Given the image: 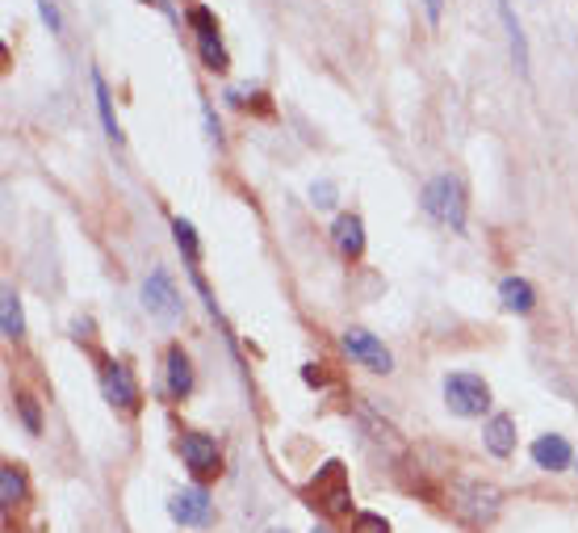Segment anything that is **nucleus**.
I'll use <instances>...</instances> for the list:
<instances>
[{
	"instance_id": "423d86ee",
	"label": "nucleus",
	"mask_w": 578,
	"mask_h": 533,
	"mask_svg": "<svg viewBox=\"0 0 578 533\" xmlns=\"http://www.w3.org/2000/svg\"><path fill=\"white\" fill-rule=\"evenodd\" d=\"M143 307L147 315H156L160 324H181L185 298L168 269H151V274L143 277Z\"/></svg>"
},
{
	"instance_id": "20e7f679",
	"label": "nucleus",
	"mask_w": 578,
	"mask_h": 533,
	"mask_svg": "<svg viewBox=\"0 0 578 533\" xmlns=\"http://www.w3.org/2000/svg\"><path fill=\"white\" fill-rule=\"evenodd\" d=\"M185 21H189V30H193V38H198V56L201 63L210 68V72H227L231 68V56H227V47H222V34H218V18L206 9V4H189V13H185Z\"/></svg>"
},
{
	"instance_id": "9d476101",
	"label": "nucleus",
	"mask_w": 578,
	"mask_h": 533,
	"mask_svg": "<svg viewBox=\"0 0 578 533\" xmlns=\"http://www.w3.org/2000/svg\"><path fill=\"white\" fill-rule=\"evenodd\" d=\"M168 513H172V521H181V525H210V492L206 487H185V492H177V496L168 500Z\"/></svg>"
},
{
	"instance_id": "393cba45",
	"label": "nucleus",
	"mask_w": 578,
	"mask_h": 533,
	"mask_svg": "<svg viewBox=\"0 0 578 533\" xmlns=\"http://www.w3.org/2000/svg\"><path fill=\"white\" fill-rule=\"evenodd\" d=\"M201 118H206V135H210V144L222 148V127H218V113L210 110V101H206V97H201Z\"/></svg>"
},
{
	"instance_id": "7ed1b4c3",
	"label": "nucleus",
	"mask_w": 578,
	"mask_h": 533,
	"mask_svg": "<svg viewBox=\"0 0 578 533\" xmlns=\"http://www.w3.org/2000/svg\"><path fill=\"white\" fill-rule=\"evenodd\" d=\"M307 504L310 509H323L327 516L348 513V504H352V487H348V471H343V462H327L323 471L310 478Z\"/></svg>"
},
{
	"instance_id": "dca6fc26",
	"label": "nucleus",
	"mask_w": 578,
	"mask_h": 533,
	"mask_svg": "<svg viewBox=\"0 0 578 533\" xmlns=\"http://www.w3.org/2000/svg\"><path fill=\"white\" fill-rule=\"evenodd\" d=\"M92 97H97V113H101V130H106L109 144H122V127H118V113H113V92H109L106 76L92 68Z\"/></svg>"
},
{
	"instance_id": "5701e85b",
	"label": "nucleus",
	"mask_w": 578,
	"mask_h": 533,
	"mask_svg": "<svg viewBox=\"0 0 578 533\" xmlns=\"http://www.w3.org/2000/svg\"><path fill=\"white\" fill-rule=\"evenodd\" d=\"M352 533H390V525H386V516H378V513H357Z\"/></svg>"
},
{
	"instance_id": "a878e982",
	"label": "nucleus",
	"mask_w": 578,
	"mask_h": 533,
	"mask_svg": "<svg viewBox=\"0 0 578 533\" xmlns=\"http://www.w3.org/2000/svg\"><path fill=\"white\" fill-rule=\"evenodd\" d=\"M302 383H310V386H323L327 378H323V369L315 366V362H310V366H302Z\"/></svg>"
},
{
	"instance_id": "6e6552de",
	"label": "nucleus",
	"mask_w": 578,
	"mask_h": 533,
	"mask_svg": "<svg viewBox=\"0 0 578 533\" xmlns=\"http://www.w3.org/2000/svg\"><path fill=\"white\" fill-rule=\"evenodd\" d=\"M340 345H343V353H352L361 366H369L373 374H390L395 369V357H390V349L381 345L378 336H369L365 328H348L340 336Z\"/></svg>"
},
{
	"instance_id": "9b49d317",
	"label": "nucleus",
	"mask_w": 578,
	"mask_h": 533,
	"mask_svg": "<svg viewBox=\"0 0 578 533\" xmlns=\"http://www.w3.org/2000/svg\"><path fill=\"white\" fill-rule=\"evenodd\" d=\"M163 383H168V395L172 399H189L193 391V366H189V353L181 345H172L168 357H163Z\"/></svg>"
},
{
	"instance_id": "412c9836",
	"label": "nucleus",
	"mask_w": 578,
	"mask_h": 533,
	"mask_svg": "<svg viewBox=\"0 0 578 533\" xmlns=\"http://www.w3.org/2000/svg\"><path fill=\"white\" fill-rule=\"evenodd\" d=\"M18 412H21V421H26V428H30V433H38V428H42V416H38V399H34V395H18Z\"/></svg>"
},
{
	"instance_id": "6ab92c4d",
	"label": "nucleus",
	"mask_w": 578,
	"mask_h": 533,
	"mask_svg": "<svg viewBox=\"0 0 578 533\" xmlns=\"http://www.w3.org/2000/svg\"><path fill=\"white\" fill-rule=\"evenodd\" d=\"M0 500H4V509H13V504L26 500V471H21L18 462L0 466Z\"/></svg>"
},
{
	"instance_id": "f8f14e48",
	"label": "nucleus",
	"mask_w": 578,
	"mask_h": 533,
	"mask_svg": "<svg viewBox=\"0 0 578 533\" xmlns=\"http://www.w3.org/2000/svg\"><path fill=\"white\" fill-rule=\"evenodd\" d=\"M331 244L340 248V257L361 260L365 257V223L361 215H340L331 223Z\"/></svg>"
},
{
	"instance_id": "a211bd4d",
	"label": "nucleus",
	"mask_w": 578,
	"mask_h": 533,
	"mask_svg": "<svg viewBox=\"0 0 578 533\" xmlns=\"http://www.w3.org/2000/svg\"><path fill=\"white\" fill-rule=\"evenodd\" d=\"M0 332H4V340H18L21 332H26V315H21V298L13 286H4V295H0Z\"/></svg>"
},
{
	"instance_id": "cd10ccee",
	"label": "nucleus",
	"mask_w": 578,
	"mask_h": 533,
	"mask_svg": "<svg viewBox=\"0 0 578 533\" xmlns=\"http://www.w3.org/2000/svg\"><path fill=\"white\" fill-rule=\"evenodd\" d=\"M72 332H76V336H84V340H89V336H92V319H76Z\"/></svg>"
},
{
	"instance_id": "aec40b11",
	"label": "nucleus",
	"mask_w": 578,
	"mask_h": 533,
	"mask_svg": "<svg viewBox=\"0 0 578 533\" xmlns=\"http://www.w3.org/2000/svg\"><path fill=\"white\" fill-rule=\"evenodd\" d=\"M172 239H177V248H181L185 260H189V269H198L201 244H198V231H193V223H189V219H172Z\"/></svg>"
},
{
	"instance_id": "4468645a",
	"label": "nucleus",
	"mask_w": 578,
	"mask_h": 533,
	"mask_svg": "<svg viewBox=\"0 0 578 533\" xmlns=\"http://www.w3.org/2000/svg\"><path fill=\"white\" fill-rule=\"evenodd\" d=\"M570 458H575V454H570V442H566L561 433H545V437L532 442V462L545 466V471H566Z\"/></svg>"
},
{
	"instance_id": "4be33fe9",
	"label": "nucleus",
	"mask_w": 578,
	"mask_h": 533,
	"mask_svg": "<svg viewBox=\"0 0 578 533\" xmlns=\"http://www.w3.org/2000/svg\"><path fill=\"white\" fill-rule=\"evenodd\" d=\"M38 13H42V21H47V30H51L54 38L63 34V13H59L54 0H38Z\"/></svg>"
},
{
	"instance_id": "1a4fd4ad",
	"label": "nucleus",
	"mask_w": 578,
	"mask_h": 533,
	"mask_svg": "<svg viewBox=\"0 0 578 533\" xmlns=\"http://www.w3.org/2000/svg\"><path fill=\"white\" fill-rule=\"evenodd\" d=\"M181 458L198 478L218 475V466H222V454H218V445H215L210 433H185L181 437Z\"/></svg>"
},
{
	"instance_id": "c756f323",
	"label": "nucleus",
	"mask_w": 578,
	"mask_h": 533,
	"mask_svg": "<svg viewBox=\"0 0 578 533\" xmlns=\"http://www.w3.org/2000/svg\"><path fill=\"white\" fill-rule=\"evenodd\" d=\"M269 533H286V530H269Z\"/></svg>"
},
{
	"instance_id": "2eb2a0df",
	"label": "nucleus",
	"mask_w": 578,
	"mask_h": 533,
	"mask_svg": "<svg viewBox=\"0 0 578 533\" xmlns=\"http://www.w3.org/2000/svg\"><path fill=\"white\" fill-rule=\"evenodd\" d=\"M482 442H487V450L495 458H511V454H516V416H507V412L490 416Z\"/></svg>"
},
{
	"instance_id": "c85d7f7f",
	"label": "nucleus",
	"mask_w": 578,
	"mask_h": 533,
	"mask_svg": "<svg viewBox=\"0 0 578 533\" xmlns=\"http://www.w3.org/2000/svg\"><path fill=\"white\" fill-rule=\"evenodd\" d=\"M310 533H331V530H327V525H315V530H310Z\"/></svg>"
},
{
	"instance_id": "0eeeda50",
	"label": "nucleus",
	"mask_w": 578,
	"mask_h": 533,
	"mask_svg": "<svg viewBox=\"0 0 578 533\" xmlns=\"http://www.w3.org/2000/svg\"><path fill=\"white\" fill-rule=\"evenodd\" d=\"M101 391H106V399L118 412H139V404H143V395H139V383H134V374H130L127 362H113V357H106L101 362Z\"/></svg>"
},
{
	"instance_id": "f3484780",
	"label": "nucleus",
	"mask_w": 578,
	"mask_h": 533,
	"mask_svg": "<svg viewBox=\"0 0 578 533\" xmlns=\"http://www.w3.org/2000/svg\"><path fill=\"white\" fill-rule=\"evenodd\" d=\"M499 298H504L507 312H516V315H528L537 307V290L528 286L525 277H504V282H499Z\"/></svg>"
},
{
	"instance_id": "b1692460",
	"label": "nucleus",
	"mask_w": 578,
	"mask_h": 533,
	"mask_svg": "<svg viewBox=\"0 0 578 533\" xmlns=\"http://www.w3.org/2000/svg\"><path fill=\"white\" fill-rule=\"evenodd\" d=\"M310 203L319 206V210H331V206H336V185H331V181H315V185H310Z\"/></svg>"
},
{
	"instance_id": "f03ea898",
	"label": "nucleus",
	"mask_w": 578,
	"mask_h": 533,
	"mask_svg": "<svg viewBox=\"0 0 578 533\" xmlns=\"http://www.w3.org/2000/svg\"><path fill=\"white\" fill-rule=\"evenodd\" d=\"M445 407H449L452 416H461V421L487 416V412H490V386H487V378H482V374H470V369L449 374V378H445Z\"/></svg>"
},
{
	"instance_id": "39448f33",
	"label": "nucleus",
	"mask_w": 578,
	"mask_h": 533,
	"mask_svg": "<svg viewBox=\"0 0 578 533\" xmlns=\"http://www.w3.org/2000/svg\"><path fill=\"white\" fill-rule=\"evenodd\" d=\"M499 492L490 487V483H478V478H470V483H461L457 492H452V500H449V509L466 525H474V530H482V525H490L495 521V513H499Z\"/></svg>"
},
{
	"instance_id": "ddd939ff",
	"label": "nucleus",
	"mask_w": 578,
	"mask_h": 533,
	"mask_svg": "<svg viewBox=\"0 0 578 533\" xmlns=\"http://www.w3.org/2000/svg\"><path fill=\"white\" fill-rule=\"evenodd\" d=\"M499 21H504V30H507V47H511L516 72L528 76V38H525L520 18H516V9H511V0H499Z\"/></svg>"
},
{
	"instance_id": "f257e3e1",
	"label": "nucleus",
	"mask_w": 578,
	"mask_h": 533,
	"mask_svg": "<svg viewBox=\"0 0 578 533\" xmlns=\"http://www.w3.org/2000/svg\"><path fill=\"white\" fill-rule=\"evenodd\" d=\"M419 206L432 215L440 227H449V231H466V189L457 177H432V181L423 185V194H419Z\"/></svg>"
},
{
	"instance_id": "bb28decb",
	"label": "nucleus",
	"mask_w": 578,
	"mask_h": 533,
	"mask_svg": "<svg viewBox=\"0 0 578 533\" xmlns=\"http://www.w3.org/2000/svg\"><path fill=\"white\" fill-rule=\"evenodd\" d=\"M423 9H428V21L440 26V13H445V0H423Z\"/></svg>"
}]
</instances>
